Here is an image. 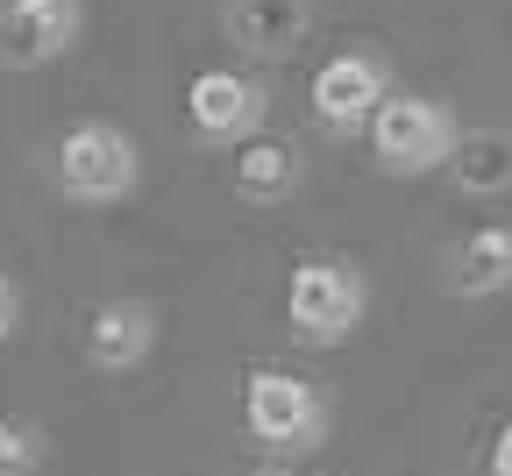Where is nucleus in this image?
<instances>
[{
  "instance_id": "nucleus-11",
  "label": "nucleus",
  "mask_w": 512,
  "mask_h": 476,
  "mask_svg": "<svg viewBox=\"0 0 512 476\" xmlns=\"http://www.w3.org/2000/svg\"><path fill=\"white\" fill-rule=\"evenodd\" d=\"M441 171L470 199H505L512 192V128H456V150H448Z\"/></svg>"
},
{
  "instance_id": "nucleus-3",
  "label": "nucleus",
  "mask_w": 512,
  "mask_h": 476,
  "mask_svg": "<svg viewBox=\"0 0 512 476\" xmlns=\"http://www.w3.org/2000/svg\"><path fill=\"white\" fill-rule=\"evenodd\" d=\"M285 313H292V334L306 349H342L349 334L363 327V313H370L363 263H349V256H306V263H292Z\"/></svg>"
},
{
  "instance_id": "nucleus-15",
  "label": "nucleus",
  "mask_w": 512,
  "mask_h": 476,
  "mask_svg": "<svg viewBox=\"0 0 512 476\" xmlns=\"http://www.w3.org/2000/svg\"><path fill=\"white\" fill-rule=\"evenodd\" d=\"M484 476H512V420L491 434V455H484Z\"/></svg>"
},
{
  "instance_id": "nucleus-6",
  "label": "nucleus",
  "mask_w": 512,
  "mask_h": 476,
  "mask_svg": "<svg viewBox=\"0 0 512 476\" xmlns=\"http://www.w3.org/2000/svg\"><path fill=\"white\" fill-rule=\"evenodd\" d=\"M86 36V0H0V72H43Z\"/></svg>"
},
{
  "instance_id": "nucleus-8",
  "label": "nucleus",
  "mask_w": 512,
  "mask_h": 476,
  "mask_svg": "<svg viewBox=\"0 0 512 476\" xmlns=\"http://www.w3.org/2000/svg\"><path fill=\"white\" fill-rule=\"evenodd\" d=\"M157 349V306L150 299H100L86 313V363L107 370V377H128L143 370Z\"/></svg>"
},
{
  "instance_id": "nucleus-2",
  "label": "nucleus",
  "mask_w": 512,
  "mask_h": 476,
  "mask_svg": "<svg viewBox=\"0 0 512 476\" xmlns=\"http://www.w3.org/2000/svg\"><path fill=\"white\" fill-rule=\"evenodd\" d=\"M50 185L72 199V207H121L128 192L143 185V150L121 121H79L57 135L50 150Z\"/></svg>"
},
{
  "instance_id": "nucleus-4",
  "label": "nucleus",
  "mask_w": 512,
  "mask_h": 476,
  "mask_svg": "<svg viewBox=\"0 0 512 476\" xmlns=\"http://www.w3.org/2000/svg\"><path fill=\"white\" fill-rule=\"evenodd\" d=\"M370 157L384 178H427L456 150V114L427 93H384V107L370 114Z\"/></svg>"
},
{
  "instance_id": "nucleus-14",
  "label": "nucleus",
  "mask_w": 512,
  "mask_h": 476,
  "mask_svg": "<svg viewBox=\"0 0 512 476\" xmlns=\"http://www.w3.org/2000/svg\"><path fill=\"white\" fill-rule=\"evenodd\" d=\"M22 334V285L8 278V270H0V349H8Z\"/></svg>"
},
{
  "instance_id": "nucleus-1",
  "label": "nucleus",
  "mask_w": 512,
  "mask_h": 476,
  "mask_svg": "<svg viewBox=\"0 0 512 476\" xmlns=\"http://www.w3.org/2000/svg\"><path fill=\"white\" fill-rule=\"evenodd\" d=\"M328 427H335V405H328V391H320L313 377L278 370V363L242 377V434L264 455L299 462V455H313L320 441H328Z\"/></svg>"
},
{
  "instance_id": "nucleus-9",
  "label": "nucleus",
  "mask_w": 512,
  "mask_h": 476,
  "mask_svg": "<svg viewBox=\"0 0 512 476\" xmlns=\"http://www.w3.org/2000/svg\"><path fill=\"white\" fill-rule=\"evenodd\" d=\"M441 292L448 299H498L512 292V221H484L470 228L441 263Z\"/></svg>"
},
{
  "instance_id": "nucleus-5",
  "label": "nucleus",
  "mask_w": 512,
  "mask_h": 476,
  "mask_svg": "<svg viewBox=\"0 0 512 476\" xmlns=\"http://www.w3.org/2000/svg\"><path fill=\"white\" fill-rule=\"evenodd\" d=\"M384 93H392V64H384L377 50H335L313 72V86H306L313 121L328 128V135H363L370 114L384 107Z\"/></svg>"
},
{
  "instance_id": "nucleus-13",
  "label": "nucleus",
  "mask_w": 512,
  "mask_h": 476,
  "mask_svg": "<svg viewBox=\"0 0 512 476\" xmlns=\"http://www.w3.org/2000/svg\"><path fill=\"white\" fill-rule=\"evenodd\" d=\"M50 462V434L29 413H0V476H36Z\"/></svg>"
},
{
  "instance_id": "nucleus-7",
  "label": "nucleus",
  "mask_w": 512,
  "mask_h": 476,
  "mask_svg": "<svg viewBox=\"0 0 512 476\" xmlns=\"http://www.w3.org/2000/svg\"><path fill=\"white\" fill-rule=\"evenodd\" d=\"M264 114H271L264 79L235 72V64H214V72H200V79L185 86V121H192V135H200V143L235 150V143H249V135L264 128Z\"/></svg>"
},
{
  "instance_id": "nucleus-10",
  "label": "nucleus",
  "mask_w": 512,
  "mask_h": 476,
  "mask_svg": "<svg viewBox=\"0 0 512 476\" xmlns=\"http://www.w3.org/2000/svg\"><path fill=\"white\" fill-rule=\"evenodd\" d=\"M313 29V0H228V36L249 57H292Z\"/></svg>"
},
{
  "instance_id": "nucleus-16",
  "label": "nucleus",
  "mask_w": 512,
  "mask_h": 476,
  "mask_svg": "<svg viewBox=\"0 0 512 476\" xmlns=\"http://www.w3.org/2000/svg\"><path fill=\"white\" fill-rule=\"evenodd\" d=\"M264 476H292V469H264Z\"/></svg>"
},
{
  "instance_id": "nucleus-12",
  "label": "nucleus",
  "mask_w": 512,
  "mask_h": 476,
  "mask_svg": "<svg viewBox=\"0 0 512 476\" xmlns=\"http://www.w3.org/2000/svg\"><path fill=\"white\" fill-rule=\"evenodd\" d=\"M299 178H306V157L292 143H271V135L235 143V192L249 199V207H278V199H292Z\"/></svg>"
}]
</instances>
